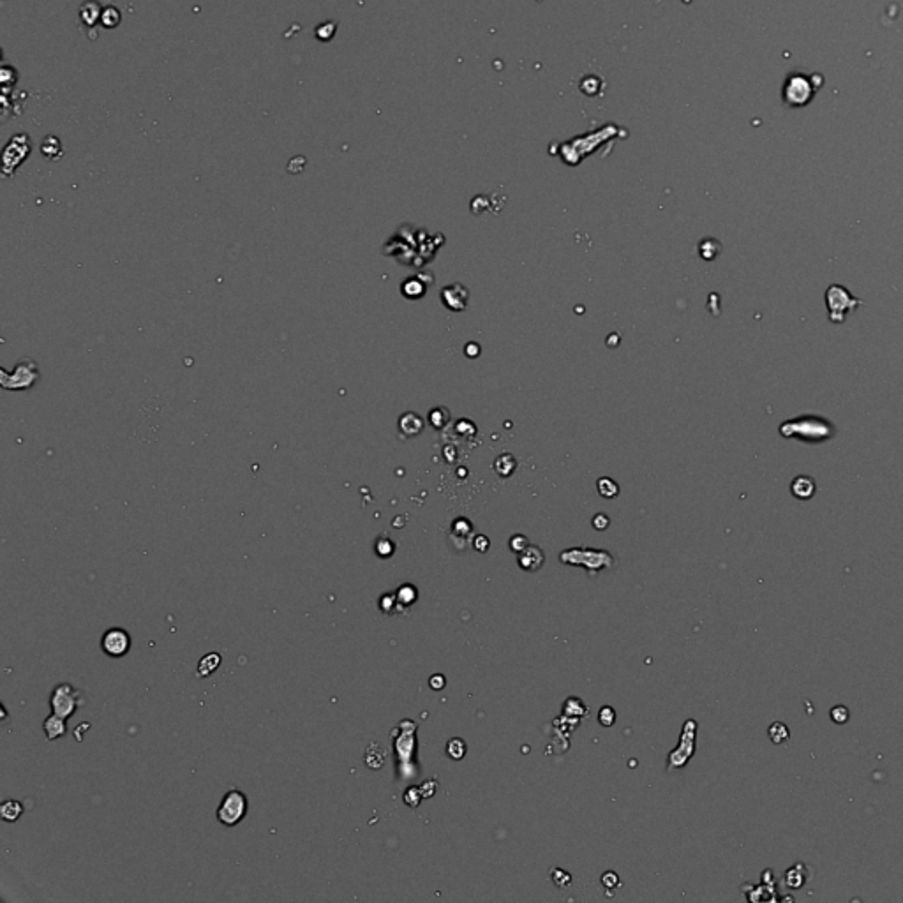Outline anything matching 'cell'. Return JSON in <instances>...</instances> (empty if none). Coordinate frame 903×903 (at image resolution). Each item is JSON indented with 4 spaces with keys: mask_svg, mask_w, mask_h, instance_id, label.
I'll list each match as a JSON object with an SVG mask.
<instances>
[{
    "mask_svg": "<svg viewBox=\"0 0 903 903\" xmlns=\"http://www.w3.org/2000/svg\"><path fill=\"white\" fill-rule=\"evenodd\" d=\"M396 597H397V602H399V604L411 605L413 602L417 600V590L413 588V586L406 584V586H403V588H399V591H397Z\"/></svg>",
    "mask_w": 903,
    "mask_h": 903,
    "instance_id": "obj_18",
    "label": "cell"
},
{
    "mask_svg": "<svg viewBox=\"0 0 903 903\" xmlns=\"http://www.w3.org/2000/svg\"><path fill=\"white\" fill-rule=\"evenodd\" d=\"M24 814V807H21V803L18 801H4L2 803V807H0V817L4 818L6 822H15L18 821L19 815Z\"/></svg>",
    "mask_w": 903,
    "mask_h": 903,
    "instance_id": "obj_12",
    "label": "cell"
},
{
    "mask_svg": "<svg viewBox=\"0 0 903 903\" xmlns=\"http://www.w3.org/2000/svg\"><path fill=\"white\" fill-rule=\"evenodd\" d=\"M452 532L457 533V535L461 536H466L473 532V527H471V524H469L466 519H457L454 523V526H452Z\"/></svg>",
    "mask_w": 903,
    "mask_h": 903,
    "instance_id": "obj_23",
    "label": "cell"
},
{
    "mask_svg": "<svg viewBox=\"0 0 903 903\" xmlns=\"http://www.w3.org/2000/svg\"><path fill=\"white\" fill-rule=\"evenodd\" d=\"M420 796H422V792H420V789H417V787H410V789H407L406 792H404V803H406L407 807H411V808L419 807Z\"/></svg>",
    "mask_w": 903,
    "mask_h": 903,
    "instance_id": "obj_21",
    "label": "cell"
},
{
    "mask_svg": "<svg viewBox=\"0 0 903 903\" xmlns=\"http://www.w3.org/2000/svg\"><path fill=\"white\" fill-rule=\"evenodd\" d=\"M526 547H527V540L524 538L523 535H516V536H512V538H510V549H512L514 552H517V554H519V552H523Z\"/></svg>",
    "mask_w": 903,
    "mask_h": 903,
    "instance_id": "obj_25",
    "label": "cell"
},
{
    "mask_svg": "<svg viewBox=\"0 0 903 903\" xmlns=\"http://www.w3.org/2000/svg\"><path fill=\"white\" fill-rule=\"evenodd\" d=\"M831 718H833L836 724H845L849 720V711L843 708V705H836L834 710H831Z\"/></svg>",
    "mask_w": 903,
    "mask_h": 903,
    "instance_id": "obj_24",
    "label": "cell"
},
{
    "mask_svg": "<svg viewBox=\"0 0 903 903\" xmlns=\"http://www.w3.org/2000/svg\"><path fill=\"white\" fill-rule=\"evenodd\" d=\"M815 92H817V89L812 82V76L796 71V73L789 74L785 83H783L782 101L787 108H803V106L810 105Z\"/></svg>",
    "mask_w": 903,
    "mask_h": 903,
    "instance_id": "obj_1",
    "label": "cell"
},
{
    "mask_svg": "<svg viewBox=\"0 0 903 903\" xmlns=\"http://www.w3.org/2000/svg\"><path fill=\"white\" fill-rule=\"evenodd\" d=\"M221 662L222 658L219 653H209V655H205L202 660H200L196 676H198V678H207V676H210L212 672L218 671Z\"/></svg>",
    "mask_w": 903,
    "mask_h": 903,
    "instance_id": "obj_11",
    "label": "cell"
},
{
    "mask_svg": "<svg viewBox=\"0 0 903 903\" xmlns=\"http://www.w3.org/2000/svg\"><path fill=\"white\" fill-rule=\"evenodd\" d=\"M617 491H620V489H617V484L611 480V478H602V480L598 482V493H600L604 498L617 496Z\"/></svg>",
    "mask_w": 903,
    "mask_h": 903,
    "instance_id": "obj_17",
    "label": "cell"
},
{
    "mask_svg": "<svg viewBox=\"0 0 903 903\" xmlns=\"http://www.w3.org/2000/svg\"><path fill=\"white\" fill-rule=\"evenodd\" d=\"M429 685L432 686L435 690H441L443 686H445V678H443V676H439V674L432 676V678H430V681H429Z\"/></svg>",
    "mask_w": 903,
    "mask_h": 903,
    "instance_id": "obj_30",
    "label": "cell"
},
{
    "mask_svg": "<svg viewBox=\"0 0 903 903\" xmlns=\"http://www.w3.org/2000/svg\"><path fill=\"white\" fill-rule=\"evenodd\" d=\"M593 526L597 527V529H607L608 519L604 516V514H598V516L593 519Z\"/></svg>",
    "mask_w": 903,
    "mask_h": 903,
    "instance_id": "obj_29",
    "label": "cell"
},
{
    "mask_svg": "<svg viewBox=\"0 0 903 903\" xmlns=\"http://www.w3.org/2000/svg\"><path fill=\"white\" fill-rule=\"evenodd\" d=\"M51 711L62 718H69L76 713L78 705L82 704V695L80 692L74 690V686L69 683H62L53 690L50 699Z\"/></svg>",
    "mask_w": 903,
    "mask_h": 903,
    "instance_id": "obj_5",
    "label": "cell"
},
{
    "mask_svg": "<svg viewBox=\"0 0 903 903\" xmlns=\"http://www.w3.org/2000/svg\"><path fill=\"white\" fill-rule=\"evenodd\" d=\"M399 426H401V430H404L406 435L413 436V435H419L420 430H422L423 423L422 420L419 419V415H415V413H406V415L401 419Z\"/></svg>",
    "mask_w": 903,
    "mask_h": 903,
    "instance_id": "obj_13",
    "label": "cell"
},
{
    "mask_svg": "<svg viewBox=\"0 0 903 903\" xmlns=\"http://www.w3.org/2000/svg\"><path fill=\"white\" fill-rule=\"evenodd\" d=\"M782 435L807 439V441H822L833 435V427L826 420L817 419V417H801L798 420L783 423Z\"/></svg>",
    "mask_w": 903,
    "mask_h": 903,
    "instance_id": "obj_2",
    "label": "cell"
},
{
    "mask_svg": "<svg viewBox=\"0 0 903 903\" xmlns=\"http://www.w3.org/2000/svg\"><path fill=\"white\" fill-rule=\"evenodd\" d=\"M826 300H827V307H830V316L831 322H843V316L849 309H852L850 306H845L843 302H850V295L847 293L843 288L840 286H831L826 293Z\"/></svg>",
    "mask_w": 903,
    "mask_h": 903,
    "instance_id": "obj_7",
    "label": "cell"
},
{
    "mask_svg": "<svg viewBox=\"0 0 903 903\" xmlns=\"http://www.w3.org/2000/svg\"><path fill=\"white\" fill-rule=\"evenodd\" d=\"M37 378L39 369L32 358H24L12 372H8L6 369L0 371V383L8 390H27L37 381Z\"/></svg>",
    "mask_w": 903,
    "mask_h": 903,
    "instance_id": "obj_3",
    "label": "cell"
},
{
    "mask_svg": "<svg viewBox=\"0 0 903 903\" xmlns=\"http://www.w3.org/2000/svg\"><path fill=\"white\" fill-rule=\"evenodd\" d=\"M245 814H247V799H245V796L240 791L233 789V791H229L222 798L221 805H219L218 821L221 822L222 826L233 827L237 826L238 822L244 821Z\"/></svg>",
    "mask_w": 903,
    "mask_h": 903,
    "instance_id": "obj_4",
    "label": "cell"
},
{
    "mask_svg": "<svg viewBox=\"0 0 903 903\" xmlns=\"http://www.w3.org/2000/svg\"><path fill=\"white\" fill-rule=\"evenodd\" d=\"M791 491L799 500H808L815 493V482L810 477H798L794 478L791 485Z\"/></svg>",
    "mask_w": 903,
    "mask_h": 903,
    "instance_id": "obj_10",
    "label": "cell"
},
{
    "mask_svg": "<svg viewBox=\"0 0 903 903\" xmlns=\"http://www.w3.org/2000/svg\"><path fill=\"white\" fill-rule=\"evenodd\" d=\"M516 466H517L516 459H514L510 454L500 455V457L496 459V462H494V469H496L500 475H503V477L512 475V471L516 469Z\"/></svg>",
    "mask_w": 903,
    "mask_h": 903,
    "instance_id": "obj_14",
    "label": "cell"
},
{
    "mask_svg": "<svg viewBox=\"0 0 903 903\" xmlns=\"http://www.w3.org/2000/svg\"><path fill=\"white\" fill-rule=\"evenodd\" d=\"M103 651L106 653L108 656H113V658H121V656L128 655L129 647H131V637L125 630L122 628H112L108 632L103 635L101 640Z\"/></svg>",
    "mask_w": 903,
    "mask_h": 903,
    "instance_id": "obj_6",
    "label": "cell"
},
{
    "mask_svg": "<svg viewBox=\"0 0 903 903\" xmlns=\"http://www.w3.org/2000/svg\"><path fill=\"white\" fill-rule=\"evenodd\" d=\"M396 602H397V597H394V595H385V597L381 598L380 605L385 613H392V611H394L392 607H396Z\"/></svg>",
    "mask_w": 903,
    "mask_h": 903,
    "instance_id": "obj_26",
    "label": "cell"
},
{
    "mask_svg": "<svg viewBox=\"0 0 903 903\" xmlns=\"http://www.w3.org/2000/svg\"><path fill=\"white\" fill-rule=\"evenodd\" d=\"M551 877H552V882H554V884L558 886V888H561V889H566L568 886L572 884L570 873H566L565 870H559V868L558 870H551Z\"/></svg>",
    "mask_w": 903,
    "mask_h": 903,
    "instance_id": "obj_19",
    "label": "cell"
},
{
    "mask_svg": "<svg viewBox=\"0 0 903 903\" xmlns=\"http://www.w3.org/2000/svg\"><path fill=\"white\" fill-rule=\"evenodd\" d=\"M473 545H475V549H477L478 552H485V551H487V549H489V540H487V536L478 535L477 538H475Z\"/></svg>",
    "mask_w": 903,
    "mask_h": 903,
    "instance_id": "obj_28",
    "label": "cell"
},
{
    "mask_svg": "<svg viewBox=\"0 0 903 903\" xmlns=\"http://www.w3.org/2000/svg\"><path fill=\"white\" fill-rule=\"evenodd\" d=\"M446 753L454 760L462 759L466 755V744L464 741L459 739V737H454V739H450L448 744H446Z\"/></svg>",
    "mask_w": 903,
    "mask_h": 903,
    "instance_id": "obj_16",
    "label": "cell"
},
{
    "mask_svg": "<svg viewBox=\"0 0 903 903\" xmlns=\"http://www.w3.org/2000/svg\"><path fill=\"white\" fill-rule=\"evenodd\" d=\"M519 565L523 570L536 572L543 565V552L540 547L527 545L523 552H519Z\"/></svg>",
    "mask_w": 903,
    "mask_h": 903,
    "instance_id": "obj_8",
    "label": "cell"
},
{
    "mask_svg": "<svg viewBox=\"0 0 903 903\" xmlns=\"http://www.w3.org/2000/svg\"><path fill=\"white\" fill-rule=\"evenodd\" d=\"M769 737H771L773 743L776 744L785 743V741L789 739V729L782 724V721H775V724L769 727Z\"/></svg>",
    "mask_w": 903,
    "mask_h": 903,
    "instance_id": "obj_15",
    "label": "cell"
},
{
    "mask_svg": "<svg viewBox=\"0 0 903 903\" xmlns=\"http://www.w3.org/2000/svg\"><path fill=\"white\" fill-rule=\"evenodd\" d=\"M598 720H600V724L605 725V727H611V725L616 721V713H614L613 708L605 705V708H602L600 710V713H598Z\"/></svg>",
    "mask_w": 903,
    "mask_h": 903,
    "instance_id": "obj_22",
    "label": "cell"
},
{
    "mask_svg": "<svg viewBox=\"0 0 903 903\" xmlns=\"http://www.w3.org/2000/svg\"><path fill=\"white\" fill-rule=\"evenodd\" d=\"M602 884H604L605 888L613 889L614 886L620 884V879H617V875L614 872H607L604 877H602Z\"/></svg>",
    "mask_w": 903,
    "mask_h": 903,
    "instance_id": "obj_27",
    "label": "cell"
},
{
    "mask_svg": "<svg viewBox=\"0 0 903 903\" xmlns=\"http://www.w3.org/2000/svg\"><path fill=\"white\" fill-rule=\"evenodd\" d=\"M394 549H396V547H394V543H392L388 538L378 540L376 552H378V556H381V558H388V556L394 554Z\"/></svg>",
    "mask_w": 903,
    "mask_h": 903,
    "instance_id": "obj_20",
    "label": "cell"
},
{
    "mask_svg": "<svg viewBox=\"0 0 903 903\" xmlns=\"http://www.w3.org/2000/svg\"><path fill=\"white\" fill-rule=\"evenodd\" d=\"M43 730H44V734H46V737L50 741L57 739V737H62L64 734H66V730H67L66 718L58 717V714L53 713L51 717H48L46 720H44Z\"/></svg>",
    "mask_w": 903,
    "mask_h": 903,
    "instance_id": "obj_9",
    "label": "cell"
}]
</instances>
